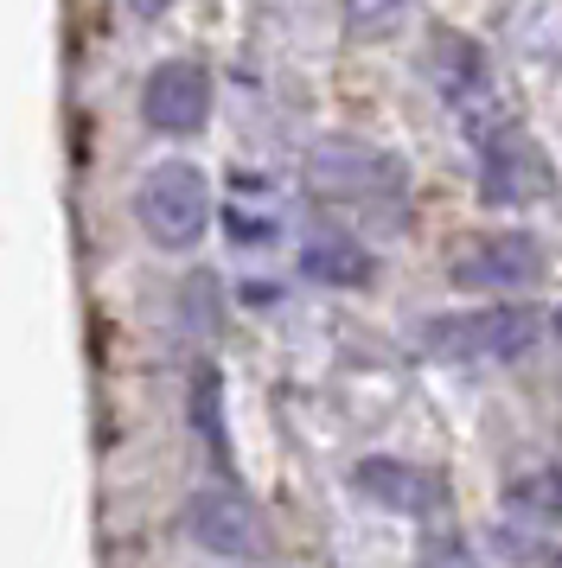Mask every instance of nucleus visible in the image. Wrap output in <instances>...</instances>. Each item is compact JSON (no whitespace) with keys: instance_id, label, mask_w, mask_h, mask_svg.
<instances>
[{"instance_id":"nucleus-1","label":"nucleus","mask_w":562,"mask_h":568,"mask_svg":"<svg viewBox=\"0 0 562 568\" xmlns=\"http://www.w3.org/2000/svg\"><path fill=\"white\" fill-rule=\"evenodd\" d=\"M301 180L320 205L358 211L371 224H403V211H409L403 160L390 154V148H378V141H358V134H320L307 148Z\"/></svg>"},{"instance_id":"nucleus-2","label":"nucleus","mask_w":562,"mask_h":568,"mask_svg":"<svg viewBox=\"0 0 562 568\" xmlns=\"http://www.w3.org/2000/svg\"><path fill=\"white\" fill-rule=\"evenodd\" d=\"M543 333V313L524 301H499V307H460L422 320V352L441 364H499L524 358Z\"/></svg>"},{"instance_id":"nucleus-3","label":"nucleus","mask_w":562,"mask_h":568,"mask_svg":"<svg viewBox=\"0 0 562 568\" xmlns=\"http://www.w3.org/2000/svg\"><path fill=\"white\" fill-rule=\"evenodd\" d=\"M134 224L160 243V250H192L211 224V180L192 160H160L134 185Z\"/></svg>"},{"instance_id":"nucleus-4","label":"nucleus","mask_w":562,"mask_h":568,"mask_svg":"<svg viewBox=\"0 0 562 568\" xmlns=\"http://www.w3.org/2000/svg\"><path fill=\"white\" fill-rule=\"evenodd\" d=\"M480 154V199L499 211H524V205H550L556 199V166L536 148V134H524L518 122H499L473 141Z\"/></svg>"},{"instance_id":"nucleus-5","label":"nucleus","mask_w":562,"mask_h":568,"mask_svg":"<svg viewBox=\"0 0 562 568\" xmlns=\"http://www.w3.org/2000/svg\"><path fill=\"white\" fill-rule=\"evenodd\" d=\"M429 78H434V90H441V103L473 129V141H480L485 129L511 122L505 109H499V83H492V64H485L480 39H466V32H434Z\"/></svg>"},{"instance_id":"nucleus-6","label":"nucleus","mask_w":562,"mask_h":568,"mask_svg":"<svg viewBox=\"0 0 562 568\" xmlns=\"http://www.w3.org/2000/svg\"><path fill=\"white\" fill-rule=\"evenodd\" d=\"M185 537L218 562H255L262 556V517L237 486H199L185 498Z\"/></svg>"},{"instance_id":"nucleus-7","label":"nucleus","mask_w":562,"mask_h":568,"mask_svg":"<svg viewBox=\"0 0 562 568\" xmlns=\"http://www.w3.org/2000/svg\"><path fill=\"white\" fill-rule=\"evenodd\" d=\"M454 287H473V294H511V287H531L543 275V243L531 231H492L460 243L454 256Z\"/></svg>"},{"instance_id":"nucleus-8","label":"nucleus","mask_w":562,"mask_h":568,"mask_svg":"<svg viewBox=\"0 0 562 568\" xmlns=\"http://www.w3.org/2000/svg\"><path fill=\"white\" fill-rule=\"evenodd\" d=\"M141 122L153 134H199L211 122V71L199 58H167L141 83Z\"/></svg>"},{"instance_id":"nucleus-9","label":"nucleus","mask_w":562,"mask_h":568,"mask_svg":"<svg viewBox=\"0 0 562 568\" xmlns=\"http://www.w3.org/2000/svg\"><path fill=\"white\" fill-rule=\"evenodd\" d=\"M352 486L390 517H434L448 505V479L429 473L415 460H397V454H371V460L352 466Z\"/></svg>"},{"instance_id":"nucleus-10","label":"nucleus","mask_w":562,"mask_h":568,"mask_svg":"<svg viewBox=\"0 0 562 568\" xmlns=\"http://www.w3.org/2000/svg\"><path fill=\"white\" fill-rule=\"evenodd\" d=\"M505 45L536 71L562 64V0H511L505 7Z\"/></svg>"},{"instance_id":"nucleus-11","label":"nucleus","mask_w":562,"mask_h":568,"mask_svg":"<svg viewBox=\"0 0 562 568\" xmlns=\"http://www.w3.org/2000/svg\"><path fill=\"white\" fill-rule=\"evenodd\" d=\"M301 268L313 275V282H327V287H364L371 275H378L371 250H364L358 236H345V231H313L307 236Z\"/></svg>"},{"instance_id":"nucleus-12","label":"nucleus","mask_w":562,"mask_h":568,"mask_svg":"<svg viewBox=\"0 0 562 568\" xmlns=\"http://www.w3.org/2000/svg\"><path fill=\"white\" fill-rule=\"evenodd\" d=\"M505 505L518 524H536V530H562V466H531L505 486Z\"/></svg>"},{"instance_id":"nucleus-13","label":"nucleus","mask_w":562,"mask_h":568,"mask_svg":"<svg viewBox=\"0 0 562 568\" xmlns=\"http://www.w3.org/2000/svg\"><path fill=\"white\" fill-rule=\"evenodd\" d=\"M415 568H480V556L460 530H429L422 549H415Z\"/></svg>"},{"instance_id":"nucleus-14","label":"nucleus","mask_w":562,"mask_h":568,"mask_svg":"<svg viewBox=\"0 0 562 568\" xmlns=\"http://www.w3.org/2000/svg\"><path fill=\"white\" fill-rule=\"evenodd\" d=\"M415 0H352V32H390Z\"/></svg>"},{"instance_id":"nucleus-15","label":"nucleus","mask_w":562,"mask_h":568,"mask_svg":"<svg viewBox=\"0 0 562 568\" xmlns=\"http://www.w3.org/2000/svg\"><path fill=\"white\" fill-rule=\"evenodd\" d=\"M167 7H173V0H128V13H141V20H160Z\"/></svg>"},{"instance_id":"nucleus-16","label":"nucleus","mask_w":562,"mask_h":568,"mask_svg":"<svg viewBox=\"0 0 562 568\" xmlns=\"http://www.w3.org/2000/svg\"><path fill=\"white\" fill-rule=\"evenodd\" d=\"M556 333H562V313H556Z\"/></svg>"}]
</instances>
